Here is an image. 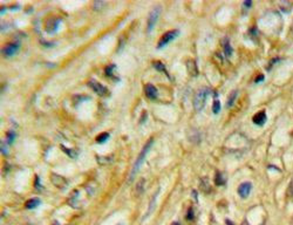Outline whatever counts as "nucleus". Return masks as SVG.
Wrapping results in <instances>:
<instances>
[{
    "instance_id": "f257e3e1",
    "label": "nucleus",
    "mask_w": 293,
    "mask_h": 225,
    "mask_svg": "<svg viewBox=\"0 0 293 225\" xmlns=\"http://www.w3.org/2000/svg\"><path fill=\"white\" fill-rule=\"evenodd\" d=\"M152 144H154V139H150L148 142L144 144V146L142 148L141 152H140L139 156H137V158L135 160L134 167H133L131 172H130V176H129V182H131V181L134 179V177L136 176V174L139 172V170H140V168L142 167V164H143V162H144V160H145L146 155H148V152H149V150H150V148H151Z\"/></svg>"
},
{
    "instance_id": "f03ea898",
    "label": "nucleus",
    "mask_w": 293,
    "mask_h": 225,
    "mask_svg": "<svg viewBox=\"0 0 293 225\" xmlns=\"http://www.w3.org/2000/svg\"><path fill=\"white\" fill-rule=\"evenodd\" d=\"M210 93H211V90L207 87L201 88V89L196 93V95H195V97H193V108L197 113H199L204 108L205 102H207V99L210 95Z\"/></svg>"
},
{
    "instance_id": "7ed1b4c3",
    "label": "nucleus",
    "mask_w": 293,
    "mask_h": 225,
    "mask_svg": "<svg viewBox=\"0 0 293 225\" xmlns=\"http://www.w3.org/2000/svg\"><path fill=\"white\" fill-rule=\"evenodd\" d=\"M178 35H179V31H178V29H172V31H169V32H167V33H164V34L161 36L160 41H158V44H157V48H158V49H161V48L165 47L170 41H172L174 39H176Z\"/></svg>"
},
{
    "instance_id": "20e7f679",
    "label": "nucleus",
    "mask_w": 293,
    "mask_h": 225,
    "mask_svg": "<svg viewBox=\"0 0 293 225\" xmlns=\"http://www.w3.org/2000/svg\"><path fill=\"white\" fill-rule=\"evenodd\" d=\"M160 13H161V7L160 6L154 7L150 11V13L148 15V24H146V32L148 33H150L154 29L156 22H157V19L160 16Z\"/></svg>"
},
{
    "instance_id": "39448f33",
    "label": "nucleus",
    "mask_w": 293,
    "mask_h": 225,
    "mask_svg": "<svg viewBox=\"0 0 293 225\" xmlns=\"http://www.w3.org/2000/svg\"><path fill=\"white\" fill-rule=\"evenodd\" d=\"M19 47H20V45H19V44H14V42H12V44H7V45H5V46H4L1 53H3V55H4V56H6V57L13 56V55H14V54H16V52L19 51Z\"/></svg>"
},
{
    "instance_id": "423d86ee",
    "label": "nucleus",
    "mask_w": 293,
    "mask_h": 225,
    "mask_svg": "<svg viewBox=\"0 0 293 225\" xmlns=\"http://www.w3.org/2000/svg\"><path fill=\"white\" fill-rule=\"evenodd\" d=\"M88 86H89L96 94H99V95H101V96H103V95L107 94V88H106L103 84H101L100 82H96V81H94V80H90L89 82H88Z\"/></svg>"
},
{
    "instance_id": "0eeeda50",
    "label": "nucleus",
    "mask_w": 293,
    "mask_h": 225,
    "mask_svg": "<svg viewBox=\"0 0 293 225\" xmlns=\"http://www.w3.org/2000/svg\"><path fill=\"white\" fill-rule=\"evenodd\" d=\"M252 190V184L250 182H244L238 187V195L242 198H246Z\"/></svg>"
},
{
    "instance_id": "6e6552de",
    "label": "nucleus",
    "mask_w": 293,
    "mask_h": 225,
    "mask_svg": "<svg viewBox=\"0 0 293 225\" xmlns=\"http://www.w3.org/2000/svg\"><path fill=\"white\" fill-rule=\"evenodd\" d=\"M144 92H145V95L146 97H149V99H156L157 97V88H156L154 84H150L148 83L145 87H144Z\"/></svg>"
},
{
    "instance_id": "1a4fd4ad",
    "label": "nucleus",
    "mask_w": 293,
    "mask_h": 225,
    "mask_svg": "<svg viewBox=\"0 0 293 225\" xmlns=\"http://www.w3.org/2000/svg\"><path fill=\"white\" fill-rule=\"evenodd\" d=\"M266 114H265V112H259V113H257L255 116H253V122H255V124H258V125H263L264 123L266 122Z\"/></svg>"
},
{
    "instance_id": "9d476101",
    "label": "nucleus",
    "mask_w": 293,
    "mask_h": 225,
    "mask_svg": "<svg viewBox=\"0 0 293 225\" xmlns=\"http://www.w3.org/2000/svg\"><path fill=\"white\" fill-rule=\"evenodd\" d=\"M223 46H224V53L228 57H230L232 55V47L230 45V40L229 38H224L223 39Z\"/></svg>"
},
{
    "instance_id": "9b49d317",
    "label": "nucleus",
    "mask_w": 293,
    "mask_h": 225,
    "mask_svg": "<svg viewBox=\"0 0 293 225\" xmlns=\"http://www.w3.org/2000/svg\"><path fill=\"white\" fill-rule=\"evenodd\" d=\"M158 191L160 190H157V192H156L154 196H152V198H151V202H150V204H149V210H148V212H146V214H145V217H143V219L142 220H144V219H146L149 216H150V213L152 212V209L155 208V202H156V197H157V195H158Z\"/></svg>"
},
{
    "instance_id": "f8f14e48",
    "label": "nucleus",
    "mask_w": 293,
    "mask_h": 225,
    "mask_svg": "<svg viewBox=\"0 0 293 225\" xmlns=\"http://www.w3.org/2000/svg\"><path fill=\"white\" fill-rule=\"evenodd\" d=\"M187 65H188V71H189V73H190L192 76H196V75H197V67H196V63H195V61H193V60H189V61L187 62Z\"/></svg>"
},
{
    "instance_id": "ddd939ff",
    "label": "nucleus",
    "mask_w": 293,
    "mask_h": 225,
    "mask_svg": "<svg viewBox=\"0 0 293 225\" xmlns=\"http://www.w3.org/2000/svg\"><path fill=\"white\" fill-rule=\"evenodd\" d=\"M41 202H40V199H38V198H32V199H29V201H27L26 202V204H25V207L27 208V209H35L39 204H40Z\"/></svg>"
},
{
    "instance_id": "4468645a",
    "label": "nucleus",
    "mask_w": 293,
    "mask_h": 225,
    "mask_svg": "<svg viewBox=\"0 0 293 225\" xmlns=\"http://www.w3.org/2000/svg\"><path fill=\"white\" fill-rule=\"evenodd\" d=\"M144 184H145V181H144V178H141L140 181H139V183L136 184V188H135V193H136V196H140V195L143 192V188H144Z\"/></svg>"
},
{
    "instance_id": "2eb2a0df",
    "label": "nucleus",
    "mask_w": 293,
    "mask_h": 225,
    "mask_svg": "<svg viewBox=\"0 0 293 225\" xmlns=\"http://www.w3.org/2000/svg\"><path fill=\"white\" fill-rule=\"evenodd\" d=\"M237 93H238V90H232V92H231V94L229 95V97H228V102H226L228 108H231V107L233 106L234 101H236V97H237Z\"/></svg>"
},
{
    "instance_id": "dca6fc26",
    "label": "nucleus",
    "mask_w": 293,
    "mask_h": 225,
    "mask_svg": "<svg viewBox=\"0 0 293 225\" xmlns=\"http://www.w3.org/2000/svg\"><path fill=\"white\" fill-rule=\"evenodd\" d=\"M108 139H109V133H102V134H100V135L96 137V142L100 143V144H102V143H104Z\"/></svg>"
},
{
    "instance_id": "f3484780",
    "label": "nucleus",
    "mask_w": 293,
    "mask_h": 225,
    "mask_svg": "<svg viewBox=\"0 0 293 225\" xmlns=\"http://www.w3.org/2000/svg\"><path fill=\"white\" fill-rule=\"evenodd\" d=\"M201 188H202L205 192H209V191H210V184L208 183L207 177H204V178L201 179Z\"/></svg>"
},
{
    "instance_id": "a211bd4d",
    "label": "nucleus",
    "mask_w": 293,
    "mask_h": 225,
    "mask_svg": "<svg viewBox=\"0 0 293 225\" xmlns=\"http://www.w3.org/2000/svg\"><path fill=\"white\" fill-rule=\"evenodd\" d=\"M219 110H220V102L218 100H216L212 106V112H213V114H218Z\"/></svg>"
},
{
    "instance_id": "6ab92c4d",
    "label": "nucleus",
    "mask_w": 293,
    "mask_h": 225,
    "mask_svg": "<svg viewBox=\"0 0 293 225\" xmlns=\"http://www.w3.org/2000/svg\"><path fill=\"white\" fill-rule=\"evenodd\" d=\"M224 182H225V181H224V178L222 177V174H220V172H217V174H216V184H217V185H223Z\"/></svg>"
},
{
    "instance_id": "aec40b11",
    "label": "nucleus",
    "mask_w": 293,
    "mask_h": 225,
    "mask_svg": "<svg viewBox=\"0 0 293 225\" xmlns=\"http://www.w3.org/2000/svg\"><path fill=\"white\" fill-rule=\"evenodd\" d=\"M154 67L156 68V69H158V71H161V72H165V68H164V65L163 63H161V62H154ZM167 73V72H165Z\"/></svg>"
},
{
    "instance_id": "412c9836",
    "label": "nucleus",
    "mask_w": 293,
    "mask_h": 225,
    "mask_svg": "<svg viewBox=\"0 0 293 225\" xmlns=\"http://www.w3.org/2000/svg\"><path fill=\"white\" fill-rule=\"evenodd\" d=\"M13 140H14V133L9 131V133L7 134V142H8V143H12Z\"/></svg>"
},
{
    "instance_id": "4be33fe9",
    "label": "nucleus",
    "mask_w": 293,
    "mask_h": 225,
    "mask_svg": "<svg viewBox=\"0 0 293 225\" xmlns=\"http://www.w3.org/2000/svg\"><path fill=\"white\" fill-rule=\"evenodd\" d=\"M287 195L290 197H293V181L290 183V187H288V191H287Z\"/></svg>"
},
{
    "instance_id": "5701e85b",
    "label": "nucleus",
    "mask_w": 293,
    "mask_h": 225,
    "mask_svg": "<svg viewBox=\"0 0 293 225\" xmlns=\"http://www.w3.org/2000/svg\"><path fill=\"white\" fill-rule=\"evenodd\" d=\"M188 219H193V210H192V208H190L189 209V211H188V217H187Z\"/></svg>"
},
{
    "instance_id": "b1692460",
    "label": "nucleus",
    "mask_w": 293,
    "mask_h": 225,
    "mask_svg": "<svg viewBox=\"0 0 293 225\" xmlns=\"http://www.w3.org/2000/svg\"><path fill=\"white\" fill-rule=\"evenodd\" d=\"M263 80H264V75H261V74H260L258 77H256V80H255V81L258 83V82H260V81H263Z\"/></svg>"
},
{
    "instance_id": "393cba45",
    "label": "nucleus",
    "mask_w": 293,
    "mask_h": 225,
    "mask_svg": "<svg viewBox=\"0 0 293 225\" xmlns=\"http://www.w3.org/2000/svg\"><path fill=\"white\" fill-rule=\"evenodd\" d=\"M102 5H104V3H95V4H94V7H96V6L100 7V6H102Z\"/></svg>"
},
{
    "instance_id": "a878e982",
    "label": "nucleus",
    "mask_w": 293,
    "mask_h": 225,
    "mask_svg": "<svg viewBox=\"0 0 293 225\" xmlns=\"http://www.w3.org/2000/svg\"><path fill=\"white\" fill-rule=\"evenodd\" d=\"M251 4H252L251 1H245V3H244V6H247V7H250V6H251Z\"/></svg>"
},
{
    "instance_id": "bb28decb",
    "label": "nucleus",
    "mask_w": 293,
    "mask_h": 225,
    "mask_svg": "<svg viewBox=\"0 0 293 225\" xmlns=\"http://www.w3.org/2000/svg\"><path fill=\"white\" fill-rule=\"evenodd\" d=\"M244 225H246V223H244ZM247 225H249V224H247Z\"/></svg>"
},
{
    "instance_id": "cd10ccee",
    "label": "nucleus",
    "mask_w": 293,
    "mask_h": 225,
    "mask_svg": "<svg viewBox=\"0 0 293 225\" xmlns=\"http://www.w3.org/2000/svg\"><path fill=\"white\" fill-rule=\"evenodd\" d=\"M117 225H123V224H117Z\"/></svg>"
}]
</instances>
